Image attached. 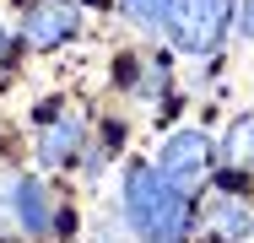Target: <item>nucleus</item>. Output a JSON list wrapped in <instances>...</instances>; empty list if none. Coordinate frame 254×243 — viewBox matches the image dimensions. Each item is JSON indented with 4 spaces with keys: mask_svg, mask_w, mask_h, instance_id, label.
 <instances>
[{
    "mask_svg": "<svg viewBox=\"0 0 254 243\" xmlns=\"http://www.w3.org/2000/svg\"><path fill=\"white\" fill-rule=\"evenodd\" d=\"M222 162L227 173H254V114H238L222 135Z\"/></svg>",
    "mask_w": 254,
    "mask_h": 243,
    "instance_id": "obj_8",
    "label": "nucleus"
},
{
    "mask_svg": "<svg viewBox=\"0 0 254 243\" xmlns=\"http://www.w3.org/2000/svg\"><path fill=\"white\" fill-rule=\"evenodd\" d=\"M5 205H11V222H16L27 238H44V233H49L54 211H49V194H44L38 179H27V173L5 179Z\"/></svg>",
    "mask_w": 254,
    "mask_h": 243,
    "instance_id": "obj_6",
    "label": "nucleus"
},
{
    "mask_svg": "<svg viewBox=\"0 0 254 243\" xmlns=\"http://www.w3.org/2000/svg\"><path fill=\"white\" fill-rule=\"evenodd\" d=\"M81 151H87V124L76 114H65V119H54V124L38 130V162L44 168H70Z\"/></svg>",
    "mask_w": 254,
    "mask_h": 243,
    "instance_id": "obj_7",
    "label": "nucleus"
},
{
    "mask_svg": "<svg viewBox=\"0 0 254 243\" xmlns=\"http://www.w3.org/2000/svg\"><path fill=\"white\" fill-rule=\"evenodd\" d=\"M5 65H11V33L0 27V70H5Z\"/></svg>",
    "mask_w": 254,
    "mask_h": 243,
    "instance_id": "obj_11",
    "label": "nucleus"
},
{
    "mask_svg": "<svg viewBox=\"0 0 254 243\" xmlns=\"http://www.w3.org/2000/svg\"><path fill=\"white\" fill-rule=\"evenodd\" d=\"M254 238V200L249 194H211L205 211L195 216V243H244Z\"/></svg>",
    "mask_w": 254,
    "mask_h": 243,
    "instance_id": "obj_4",
    "label": "nucleus"
},
{
    "mask_svg": "<svg viewBox=\"0 0 254 243\" xmlns=\"http://www.w3.org/2000/svg\"><path fill=\"white\" fill-rule=\"evenodd\" d=\"M119 11H125L135 27H146V33H168V11H173V0H119Z\"/></svg>",
    "mask_w": 254,
    "mask_h": 243,
    "instance_id": "obj_9",
    "label": "nucleus"
},
{
    "mask_svg": "<svg viewBox=\"0 0 254 243\" xmlns=\"http://www.w3.org/2000/svg\"><path fill=\"white\" fill-rule=\"evenodd\" d=\"M152 168L173 184V189L195 194L205 184V173H211V141H205L200 130H190V124H179V130H168L162 141H157V157Z\"/></svg>",
    "mask_w": 254,
    "mask_h": 243,
    "instance_id": "obj_3",
    "label": "nucleus"
},
{
    "mask_svg": "<svg viewBox=\"0 0 254 243\" xmlns=\"http://www.w3.org/2000/svg\"><path fill=\"white\" fill-rule=\"evenodd\" d=\"M81 33V5L76 0H38L22 11V44L49 54V49H65Z\"/></svg>",
    "mask_w": 254,
    "mask_h": 243,
    "instance_id": "obj_5",
    "label": "nucleus"
},
{
    "mask_svg": "<svg viewBox=\"0 0 254 243\" xmlns=\"http://www.w3.org/2000/svg\"><path fill=\"white\" fill-rule=\"evenodd\" d=\"M233 27L244 44H254V0H233Z\"/></svg>",
    "mask_w": 254,
    "mask_h": 243,
    "instance_id": "obj_10",
    "label": "nucleus"
},
{
    "mask_svg": "<svg viewBox=\"0 0 254 243\" xmlns=\"http://www.w3.org/2000/svg\"><path fill=\"white\" fill-rule=\"evenodd\" d=\"M119 211L125 227L141 243H190L195 238V200L173 189L152 162H130L119 179Z\"/></svg>",
    "mask_w": 254,
    "mask_h": 243,
    "instance_id": "obj_1",
    "label": "nucleus"
},
{
    "mask_svg": "<svg viewBox=\"0 0 254 243\" xmlns=\"http://www.w3.org/2000/svg\"><path fill=\"white\" fill-rule=\"evenodd\" d=\"M92 243H119V238H114V233H98V238H92Z\"/></svg>",
    "mask_w": 254,
    "mask_h": 243,
    "instance_id": "obj_12",
    "label": "nucleus"
},
{
    "mask_svg": "<svg viewBox=\"0 0 254 243\" xmlns=\"http://www.w3.org/2000/svg\"><path fill=\"white\" fill-rule=\"evenodd\" d=\"M227 22H233V0H173V11H168V38L179 54H216L222 49V33H227Z\"/></svg>",
    "mask_w": 254,
    "mask_h": 243,
    "instance_id": "obj_2",
    "label": "nucleus"
}]
</instances>
